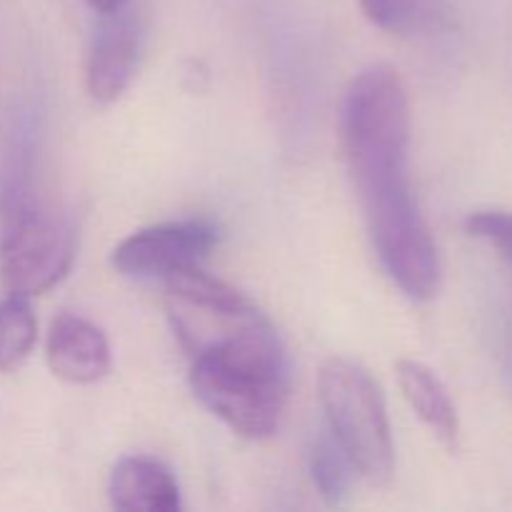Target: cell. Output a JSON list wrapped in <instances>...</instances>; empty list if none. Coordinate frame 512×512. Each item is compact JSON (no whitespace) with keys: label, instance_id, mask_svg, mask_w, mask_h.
<instances>
[{"label":"cell","instance_id":"obj_1","mask_svg":"<svg viewBox=\"0 0 512 512\" xmlns=\"http://www.w3.org/2000/svg\"><path fill=\"white\" fill-rule=\"evenodd\" d=\"M343 138L380 265L410 300H433L443 268L410 183V105L398 70L370 65L350 83Z\"/></svg>","mask_w":512,"mask_h":512},{"label":"cell","instance_id":"obj_11","mask_svg":"<svg viewBox=\"0 0 512 512\" xmlns=\"http://www.w3.org/2000/svg\"><path fill=\"white\" fill-rule=\"evenodd\" d=\"M38 340V320L25 295L8 293L0 300V373H10L25 363Z\"/></svg>","mask_w":512,"mask_h":512},{"label":"cell","instance_id":"obj_2","mask_svg":"<svg viewBox=\"0 0 512 512\" xmlns=\"http://www.w3.org/2000/svg\"><path fill=\"white\" fill-rule=\"evenodd\" d=\"M195 398L233 433L265 440L278 430L288 403V358L273 325L193 355Z\"/></svg>","mask_w":512,"mask_h":512},{"label":"cell","instance_id":"obj_12","mask_svg":"<svg viewBox=\"0 0 512 512\" xmlns=\"http://www.w3.org/2000/svg\"><path fill=\"white\" fill-rule=\"evenodd\" d=\"M310 475L318 488V493L328 500L330 505H340L350 495L355 470L350 460L345 458L343 448L335 443V438L328 433H320L310 445Z\"/></svg>","mask_w":512,"mask_h":512},{"label":"cell","instance_id":"obj_14","mask_svg":"<svg viewBox=\"0 0 512 512\" xmlns=\"http://www.w3.org/2000/svg\"><path fill=\"white\" fill-rule=\"evenodd\" d=\"M365 18L383 30H403L413 25L418 0H360Z\"/></svg>","mask_w":512,"mask_h":512},{"label":"cell","instance_id":"obj_8","mask_svg":"<svg viewBox=\"0 0 512 512\" xmlns=\"http://www.w3.org/2000/svg\"><path fill=\"white\" fill-rule=\"evenodd\" d=\"M45 360L55 378L73 385H93L110 373L113 355L103 330L73 313H60L50 323Z\"/></svg>","mask_w":512,"mask_h":512},{"label":"cell","instance_id":"obj_6","mask_svg":"<svg viewBox=\"0 0 512 512\" xmlns=\"http://www.w3.org/2000/svg\"><path fill=\"white\" fill-rule=\"evenodd\" d=\"M220 243V228L210 220H178L138 230L115 245L110 263L130 278H168L200 265Z\"/></svg>","mask_w":512,"mask_h":512},{"label":"cell","instance_id":"obj_7","mask_svg":"<svg viewBox=\"0 0 512 512\" xmlns=\"http://www.w3.org/2000/svg\"><path fill=\"white\" fill-rule=\"evenodd\" d=\"M143 58V28L125 0L100 13L85 65V85L95 103H115L133 83Z\"/></svg>","mask_w":512,"mask_h":512},{"label":"cell","instance_id":"obj_10","mask_svg":"<svg viewBox=\"0 0 512 512\" xmlns=\"http://www.w3.org/2000/svg\"><path fill=\"white\" fill-rule=\"evenodd\" d=\"M398 385L403 390V398L415 410L420 420L430 428V433L445 445V448H458L460 438V418L453 398L445 390L443 380L418 360H400Z\"/></svg>","mask_w":512,"mask_h":512},{"label":"cell","instance_id":"obj_15","mask_svg":"<svg viewBox=\"0 0 512 512\" xmlns=\"http://www.w3.org/2000/svg\"><path fill=\"white\" fill-rule=\"evenodd\" d=\"M83 3H88L90 8L98 10V13H105V10L115 8V5H118L120 0H83Z\"/></svg>","mask_w":512,"mask_h":512},{"label":"cell","instance_id":"obj_3","mask_svg":"<svg viewBox=\"0 0 512 512\" xmlns=\"http://www.w3.org/2000/svg\"><path fill=\"white\" fill-rule=\"evenodd\" d=\"M30 165L15 158L0 188V283L8 293H48L68 275L75 258V230L65 215L43 203L30 180Z\"/></svg>","mask_w":512,"mask_h":512},{"label":"cell","instance_id":"obj_9","mask_svg":"<svg viewBox=\"0 0 512 512\" xmlns=\"http://www.w3.org/2000/svg\"><path fill=\"white\" fill-rule=\"evenodd\" d=\"M108 498L123 512H175L180 510V485L160 460L128 455L110 473Z\"/></svg>","mask_w":512,"mask_h":512},{"label":"cell","instance_id":"obj_5","mask_svg":"<svg viewBox=\"0 0 512 512\" xmlns=\"http://www.w3.org/2000/svg\"><path fill=\"white\" fill-rule=\"evenodd\" d=\"M165 290L170 325L190 358L268 325L248 295L200 270V265L168 275Z\"/></svg>","mask_w":512,"mask_h":512},{"label":"cell","instance_id":"obj_4","mask_svg":"<svg viewBox=\"0 0 512 512\" xmlns=\"http://www.w3.org/2000/svg\"><path fill=\"white\" fill-rule=\"evenodd\" d=\"M320 405L328 430L355 475L368 485L390 483L395 470L393 433L380 385L363 365L330 358L320 370Z\"/></svg>","mask_w":512,"mask_h":512},{"label":"cell","instance_id":"obj_13","mask_svg":"<svg viewBox=\"0 0 512 512\" xmlns=\"http://www.w3.org/2000/svg\"><path fill=\"white\" fill-rule=\"evenodd\" d=\"M473 238L498 250L500 258L512 268V213L510 210H480L465 223Z\"/></svg>","mask_w":512,"mask_h":512}]
</instances>
